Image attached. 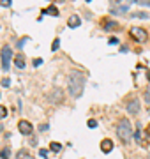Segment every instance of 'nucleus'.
Instances as JSON below:
<instances>
[{"instance_id": "7", "label": "nucleus", "mask_w": 150, "mask_h": 159, "mask_svg": "<svg viewBox=\"0 0 150 159\" xmlns=\"http://www.w3.org/2000/svg\"><path fill=\"white\" fill-rule=\"evenodd\" d=\"M62 99H64V92H62V88L55 87V88L51 90V94H50V101H51V103H60Z\"/></svg>"}, {"instance_id": "23", "label": "nucleus", "mask_w": 150, "mask_h": 159, "mask_svg": "<svg viewBox=\"0 0 150 159\" xmlns=\"http://www.w3.org/2000/svg\"><path fill=\"white\" fill-rule=\"evenodd\" d=\"M39 154H41V157H46V156H48V150H46V149H41Z\"/></svg>"}, {"instance_id": "27", "label": "nucleus", "mask_w": 150, "mask_h": 159, "mask_svg": "<svg viewBox=\"0 0 150 159\" xmlns=\"http://www.w3.org/2000/svg\"><path fill=\"white\" fill-rule=\"evenodd\" d=\"M110 42H111V44H117V42H118V39H117V37H111V39H110Z\"/></svg>"}, {"instance_id": "20", "label": "nucleus", "mask_w": 150, "mask_h": 159, "mask_svg": "<svg viewBox=\"0 0 150 159\" xmlns=\"http://www.w3.org/2000/svg\"><path fill=\"white\" fill-rule=\"evenodd\" d=\"M145 101H147V104L150 106V87L147 88V92H145Z\"/></svg>"}, {"instance_id": "16", "label": "nucleus", "mask_w": 150, "mask_h": 159, "mask_svg": "<svg viewBox=\"0 0 150 159\" xmlns=\"http://www.w3.org/2000/svg\"><path fill=\"white\" fill-rule=\"evenodd\" d=\"M6 117H7V108L0 104V120H2V119H6Z\"/></svg>"}, {"instance_id": "15", "label": "nucleus", "mask_w": 150, "mask_h": 159, "mask_svg": "<svg viewBox=\"0 0 150 159\" xmlns=\"http://www.w3.org/2000/svg\"><path fill=\"white\" fill-rule=\"evenodd\" d=\"M50 150H51V152H60V150H62V145L57 143V142H53V143L50 145Z\"/></svg>"}, {"instance_id": "8", "label": "nucleus", "mask_w": 150, "mask_h": 159, "mask_svg": "<svg viewBox=\"0 0 150 159\" xmlns=\"http://www.w3.org/2000/svg\"><path fill=\"white\" fill-rule=\"evenodd\" d=\"M127 9H129V6H118L117 2H111L110 12H111V14H118V12H125Z\"/></svg>"}, {"instance_id": "26", "label": "nucleus", "mask_w": 150, "mask_h": 159, "mask_svg": "<svg viewBox=\"0 0 150 159\" xmlns=\"http://www.w3.org/2000/svg\"><path fill=\"white\" fill-rule=\"evenodd\" d=\"M134 16H138V18H147V14H145V12H138V14H134Z\"/></svg>"}, {"instance_id": "11", "label": "nucleus", "mask_w": 150, "mask_h": 159, "mask_svg": "<svg viewBox=\"0 0 150 159\" xmlns=\"http://www.w3.org/2000/svg\"><path fill=\"white\" fill-rule=\"evenodd\" d=\"M14 64H16V67L23 69V67H25V57H23V55H18V57L14 58Z\"/></svg>"}, {"instance_id": "17", "label": "nucleus", "mask_w": 150, "mask_h": 159, "mask_svg": "<svg viewBox=\"0 0 150 159\" xmlns=\"http://www.w3.org/2000/svg\"><path fill=\"white\" fill-rule=\"evenodd\" d=\"M133 4H138V6H147V7H150V2H148V0H138V2L134 0Z\"/></svg>"}, {"instance_id": "24", "label": "nucleus", "mask_w": 150, "mask_h": 159, "mask_svg": "<svg viewBox=\"0 0 150 159\" xmlns=\"http://www.w3.org/2000/svg\"><path fill=\"white\" fill-rule=\"evenodd\" d=\"M2 6H4V7H9V6H11V0H2Z\"/></svg>"}, {"instance_id": "3", "label": "nucleus", "mask_w": 150, "mask_h": 159, "mask_svg": "<svg viewBox=\"0 0 150 159\" xmlns=\"http://www.w3.org/2000/svg\"><path fill=\"white\" fill-rule=\"evenodd\" d=\"M11 58H12V50H11V46H2V69H4V71H9Z\"/></svg>"}, {"instance_id": "2", "label": "nucleus", "mask_w": 150, "mask_h": 159, "mask_svg": "<svg viewBox=\"0 0 150 159\" xmlns=\"http://www.w3.org/2000/svg\"><path fill=\"white\" fill-rule=\"evenodd\" d=\"M117 136L120 138L122 143H129L131 138H133V127H131V122L127 119H120L118 124H117Z\"/></svg>"}, {"instance_id": "25", "label": "nucleus", "mask_w": 150, "mask_h": 159, "mask_svg": "<svg viewBox=\"0 0 150 159\" xmlns=\"http://www.w3.org/2000/svg\"><path fill=\"white\" fill-rule=\"evenodd\" d=\"M41 64H42V60H41V58H35V60H34V65H35V67H37V65H41Z\"/></svg>"}, {"instance_id": "13", "label": "nucleus", "mask_w": 150, "mask_h": 159, "mask_svg": "<svg viewBox=\"0 0 150 159\" xmlns=\"http://www.w3.org/2000/svg\"><path fill=\"white\" fill-rule=\"evenodd\" d=\"M0 157H2V159H11V149L9 147L2 149V150H0Z\"/></svg>"}, {"instance_id": "6", "label": "nucleus", "mask_w": 150, "mask_h": 159, "mask_svg": "<svg viewBox=\"0 0 150 159\" xmlns=\"http://www.w3.org/2000/svg\"><path fill=\"white\" fill-rule=\"evenodd\" d=\"M18 129H19V133H23V134H32V124L28 122V120H19V124H18Z\"/></svg>"}, {"instance_id": "21", "label": "nucleus", "mask_w": 150, "mask_h": 159, "mask_svg": "<svg viewBox=\"0 0 150 159\" xmlns=\"http://www.w3.org/2000/svg\"><path fill=\"white\" fill-rule=\"evenodd\" d=\"M104 27L106 28H111V27H117V23H115V21H104Z\"/></svg>"}, {"instance_id": "4", "label": "nucleus", "mask_w": 150, "mask_h": 159, "mask_svg": "<svg viewBox=\"0 0 150 159\" xmlns=\"http://www.w3.org/2000/svg\"><path fill=\"white\" fill-rule=\"evenodd\" d=\"M129 32H131V37H133L134 41H138V42H145L147 37H148V35H147V30H145V28H140V27H133Z\"/></svg>"}, {"instance_id": "12", "label": "nucleus", "mask_w": 150, "mask_h": 159, "mask_svg": "<svg viewBox=\"0 0 150 159\" xmlns=\"http://www.w3.org/2000/svg\"><path fill=\"white\" fill-rule=\"evenodd\" d=\"M46 12H50L51 16H58V9L55 6H50L48 9H42V14H46Z\"/></svg>"}, {"instance_id": "9", "label": "nucleus", "mask_w": 150, "mask_h": 159, "mask_svg": "<svg viewBox=\"0 0 150 159\" xmlns=\"http://www.w3.org/2000/svg\"><path fill=\"white\" fill-rule=\"evenodd\" d=\"M81 25V18L79 16H69V19H67V27H71V28H76V27H79Z\"/></svg>"}, {"instance_id": "14", "label": "nucleus", "mask_w": 150, "mask_h": 159, "mask_svg": "<svg viewBox=\"0 0 150 159\" xmlns=\"http://www.w3.org/2000/svg\"><path fill=\"white\" fill-rule=\"evenodd\" d=\"M18 159H34V157H32L27 150H19V152H18Z\"/></svg>"}, {"instance_id": "1", "label": "nucleus", "mask_w": 150, "mask_h": 159, "mask_svg": "<svg viewBox=\"0 0 150 159\" xmlns=\"http://www.w3.org/2000/svg\"><path fill=\"white\" fill-rule=\"evenodd\" d=\"M85 87V74L81 71H71L69 80H67V90L73 97H79L83 94Z\"/></svg>"}, {"instance_id": "5", "label": "nucleus", "mask_w": 150, "mask_h": 159, "mask_svg": "<svg viewBox=\"0 0 150 159\" xmlns=\"http://www.w3.org/2000/svg\"><path fill=\"white\" fill-rule=\"evenodd\" d=\"M141 104H140V99H131L129 103H127V111L131 113V115H138Z\"/></svg>"}, {"instance_id": "10", "label": "nucleus", "mask_w": 150, "mask_h": 159, "mask_svg": "<svg viewBox=\"0 0 150 159\" xmlns=\"http://www.w3.org/2000/svg\"><path fill=\"white\" fill-rule=\"evenodd\" d=\"M101 150H102L104 154L111 152V150H113V142H111V140H102V142H101Z\"/></svg>"}, {"instance_id": "18", "label": "nucleus", "mask_w": 150, "mask_h": 159, "mask_svg": "<svg viewBox=\"0 0 150 159\" xmlns=\"http://www.w3.org/2000/svg\"><path fill=\"white\" fill-rule=\"evenodd\" d=\"M87 126H88V127H92V129H94V127H97V120H95V119H90V120H88V122H87Z\"/></svg>"}, {"instance_id": "22", "label": "nucleus", "mask_w": 150, "mask_h": 159, "mask_svg": "<svg viewBox=\"0 0 150 159\" xmlns=\"http://www.w3.org/2000/svg\"><path fill=\"white\" fill-rule=\"evenodd\" d=\"M2 85H4V87H9V85H11V80H9V78H4V80H2Z\"/></svg>"}, {"instance_id": "19", "label": "nucleus", "mask_w": 150, "mask_h": 159, "mask_svg": "<svg viewBox=\"0 0 150 159\" xmlns=\"http://www.w3.org/2000/svg\"><path fill=\"white\" fill-rule=\"evenodd\" d=\"M58 46H60V41H58V39H55V41H53V44H51V50H53V51H57V50H58Z\"/></svg>"}]
</instances>
